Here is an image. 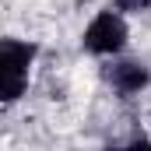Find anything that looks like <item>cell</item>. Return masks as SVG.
Returning a JSON list of instances; mask_svg holds the SVG:
<instances>
[{"label": "cell", "mask_w": 151, "mask_h": 151, "mask_svg": "<svg viewBox=\"0 0 151 151\" xmlns=\"http://www.w3.org/2000/svg\"><path fill=\"white\" fill-rule=\"evenodd\" d=\"M32 60H35V46H28V42L7 39V42L0 46V95H4V102L21 99V91H25V84H28V67H32Z\"/></svg>", "instance_id": "obj_1"}, {"label": "cell", "mask_w": 151, "mask_h": 151, "mask_svg": "<svg viewBox=\"0 0 151 151\" xmlns=\"http://www.w3.org/2000/svg\"><path fill=\"white\" fill-rule=\"evenodd\" d=\"M127 46V25L123 18L113 14V11H102L99 18H91V25L84 28V49L99 53V56H109V53H119Z\"/></svg>", "instance_id": "obj_2"}, {"label": "cell", "mask_w": 151, "mask_h": 151, "mask_svg": "<svg viewBox=\"0 0 151 151\" xmlns=\"http://www.w3.org/2000/svg\"><path fill=\"white\" fill-rule=\"evenodd\" d=\"M113 84L123 95H134L148 84V70L141 63H119V67H113Z\"/></svg>", "instance_id": "obj_3"}, {"label": "cell", "mask_w": 151, "mask_h": 151, "mask_svg": "<svg viewBox=\"0 0 151 151\" xmlns=\"http://www.w3.org/2000/svg\"><path fill=\"white\" fill-rule=\"evenodd\" d=\"M116 7L119 11H148L151 0H116Z\"/></svg>", "instance_id": "obj_4"}]
</instances>
